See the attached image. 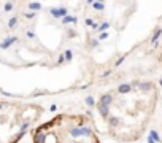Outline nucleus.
<instances>
[{"mask_svg": "<svg viewBox=\"0 0 162 143\" xmlns=\"http://www.w3.org/2000/svg\"><path fill=\"white\" fill-rule=\"evenodd\" d=\"M48 14L52 19H59L61 21L64 16L70 14V11H69L67 7H51V8H48Z\"/></svg>", "mask_w": 162, "mask_h": 143, "instance_id": "1", "label": "nucleus"}, {"mask_svg": "<svg viewBox=\"0 0 162 143\" xmlns=\"http://www.w3.org/2000/svg\"><path fill=\"white\" fill-rule=\"evenodd\" d=\"M18 40H19L18 35H8V37H5L2 41H0V49H2V51L10 49L15 43H18Z\"/></svg>", "mask_w": 162, "mask_h": 143, "instance_id": "2", "label": "nucleus"}, {"mask_svg": "<svg viewBox=\"0 0 162 143\" xmlns=\"http://www.w3.org/2000/svg\"><path fill=\"white\" fill-rule=\"evenodd\" d=\"M78 24V16H75V14H67V16H64L61 19V25L64 27H69V25H76Z\"/></svg>", "mask_w": 162, "mask_h": 143, "instance_id": "3", "label": "nucleus"}, {"mask_svg": "<svg viewBox=\"0 0 162 143\" xmlns=\"http://www.w3.org/2000/svg\"><path fill=\"white\" fill-rule=\"evenodd\" d=\"M97 111H99V114L102 116V119H108L110 118V107L108 105H103V104H97Z\"/></svg>", "mask_w": 162, "mask_h": 143, "instance_id": "4", "label": "nucleus"}, {"mask_svg": "<svg viewBox=\"0 0 162 143\" xmlns=\"http://www.w3.org/2000/svg\"><path fill=\"white\" fill-rule=\"evenodd\" d=\"M162 38V27H156L154 29V32H153V35H151V38H150V43L153 46H156L157 45V41Z\"/></svg>", "mask_w": 162, "mask_h": 143, "instance_id": "5", "label": "nucleus"}, {"mask_svg": "<svg viewBox=\"0 0 162 143\" xmlns=\"http://www.w3.org/2000/svg\"><path fill=\"white\" fill-rule=\"evenodd\" d=\"M18 25H19V16L13 14V16L8 19V22H7V27H8V30H16Z\"/></svg>", "mask_w": 162, "mask_h": 143, "instance_id": "6", "label": "nucleus"}, {"mask_svg": "<svg viewBox=\"0 0 162 143\" xmlns=\"http://www.w3.org/2000/svg\"><path fill=\"white\" fill-rule=\"evenodd\" d=\"M99 104H103V105L111 107V104H113V95H111L110 92L102 94V95H100V99H99Z\"/></svg>", "mask_w": 162, "mask_h": 143, "instance_id": "7", "label": "nucleus"}, {"mask_svg": "<svg viewBox=\"0 0 162 143\" xmlns=\"http://www.w3.org/2000/svg\"><path fill=\"white\" fill-rule=\"evenodd\" d=\"M132 86H130V83H123V84H119L118 86V94H129V92H132Z\"/></svg>", "mask_w": 162, "mask_h": 143, "instance_id": "8", "label": "nucleus"}, {"mask_svg": "<svg viewBox=\"0 0 162 143\" xmlns=\"http://www.w3.org/2000/svg\"><path fill=\"white\" fill-rule=\"evenodd\" d=\"M137 89H140L142 92H150L151 89H153V83H150V81H140V84H138V88Z\"/></svg>", "mask_w": 162, "mask_h": 143, "instance_id": "9", "label": "nucleus"}, {"mask_svg": "<svg viewBox=\"0 0 162 143\" xmlns=\"http://www.w3.org/2000/svg\"><path fill=\"white\" fill-rule=\"evenodd\" d=\"M27 8H29L30 11H42L43 10V5L42 3H40V2H29V3H27Z\"/></svg>", "mask_w": 162, "mask_h": 143, "instance_id": "10", "label": "nucleus"}, {"mask_svg": "<svg viewBox=\"0 0 162 143\" xmlns=\"http://www.w3.org/2000/svg\"><path fill=\"white\" fill-rule=\"evenodd\" d=\"M106 121H108V126L110 127H118V126H121V122H123L119 116H110Z\"/></svg>", "mask_w": 162, "mask_h": 143, "instance_id": "11", "label": "nucleus"}, {"mask_svg": "<svg viewBox=\"0 0 162 143\" xmlns=\"http://www.w3.org/2000/svg\"><path fill=\"white\" fill-rule=\"evenodd\" d=\"M37 16H38V13H37V11H30V10H27V11L22 13V18L27 19V21H32V19H35Z\"/></svg>", "mask_w": 162, "mask_h": 143, "instance_id": "12", "label": "nucleus"}, {"mask_svg": "<svg viewBox=\"0 0 162 143\" xmlns=\"http://www.w3.org/2000/svg\"><path fill=\"white\" fill-rule=\"evenodd\" d=\"M13 10H15V2H13V0H7L5 5H3V13L8 14V13H11Z\"/></svg>", "mask_w": 162, "mask_h": 143, "instance_id": "13", "label": "nucleus"}, {"mask_svg": "<svg viewBox=\"0 0 162 143\" xmlns=\"http://www.w3.org/2000/svg\"><path fill=\"white\" fill-rule=\"evenodd\" d=\"M111 27V24L108 22V21H105V22H102V24H99V29L96 30V34H100V32H106L108 29Z\"/></svg>", "mask_w": 162, "mask_h": 143, "instance_id": "14", "label": "nucleus"}, {"mask_svg": "<svg viewBox=\"0 0 162 143\" xmlns=\"http://www.w3.org/2000/svg\"><path fill=\"white\" fill-rule=\"evenodd\" d=\"M92 135V129L89 126H81V137H91Z\"/></svg>", "mask_w": 162, "mask_h": 143, "instance_id": "15", "label": "nucleus"}, {"mask_svg": "<svg viewBox=\"0 0 162 143\" xmlns=\"http://www.w3.org/2000/svg\"><path fill=\"white\" fill-rule=\"evenodd\" d=\"M84 102H86V105H88L89 108H94V107H97V102H96V99H94L92 95H88V97L84 99Z\"/></svg>", "mask_w": 162, "mask_h": 143, "instance_id": "16", "label": "nucleus"}, {"mask_svg": "<svg viewBox=\"0 0 162 143\" xmlns=\"http://www.w3.org/2000/svg\"><path fill=\"white\" fill-rule=\"evenodd\" d=\"M65 37H67V38H76V37H78V32L75 30V27H69V29H67Z\"/></svg>", "mask_w": 162, "mask_h": 143, "instance_id": "17", "label": "nucleus"}, {"mask_svg": "<svg viewBox=\"0 0 162 143\" xmlns=\"http://www.w3.org/2000/svg\"><path fill=\"white\" fill-rule=\"evenodd\" d=\"M91 7L96 10V11H105V2H97V0H96V2H94Z\"/></svg>", "mask_w": 162, "mask_h": 143, "instance_id": "18", "label": "nucleus"}, {"mask_svg": "<svg viewBox=\"0 0 162 143\" xmlns=\"http://www.w3.org/2000/svg\"><path fill=\"white\" fill-rule=\"evenodd\" d=\"M64 56H65V62H72L73 61V49H65L64 51Z\"/></svg>", "mask_w": 162, "mask_h": 143, "instance_id": "19", "label": "nucleus"}, {"mask_svg": "<svg viewBox=\"0 0 162 143\" xmlns=\"http://www.w3.org/2000/svg\"><path fill=\"white\" fill-rule=\"evenodd\" d=\"M70 135H72L73 138L81 137V127H70Z\"/></svg>", "mask_w": 162, "mask_h": 143, "instance_id": "20", "label": "nucleus"}, {"mask_svg": "<svg viewBox=\"0 0 162 143\" xmlns=\"http://www.w3.org/2000/svg\"><path fill=\"white\" fill-rule=\"evenodd\" d=\"M150 137H151V138H153L154 141H157V143H160V141H162L160 135H159V134H157L156 131H154V129H151V131H150Z\"/></svg>", "mask_w": 162, "mask_h": 143, "instance_id": "21", "label": "nucleus"}, {"mask_svg": "<svg viewBox=\"0 0 162 143\" xmlns=\"http://www.w3.org/2000/svg\"><path fill=\"white\" fill-rule=\"evenodd\" d=\"M99 43H100V41H99V38H89L88 46L92 49V48H97V46H99Z\"/></svg>", "mask_w": 162, "mask_h": 143, "instance_id": "22", "label": "nucleus"}, {"mask_svg": "<svg viewBox=\"0 0 162 143\" xmlns=\"http://www.w3.org/2000/svg\"><path fill=\"white\" fill-rule=\"evenodd\" d=\"M25 38H29V40H35V38H37V34L29 29V30H25Z\"/></svg>", "mask_w": 162, "mask_h": 143, "instance_id": "23", "label": "nucleus"}, {"mask_svg": "<svg viewBox=\"0 0 162 143\" xmlns=\"http://www.w3.org/2000/svg\"><path fill=\"white\" fill-rule=\"evenodd\" d=\"M108 32H100V34H97V38H99V41H103V40H106L108 38Z\"/></svg>", "mask_w": 162, "mask_h": 143, "instance_id": "24", "label": "nucleus"}, {"mask_svg": "<svg viewBox=\"0 0 162 143\" xmlns=\"http://www.w3.org/2000/svg\"><path fill=\"white\" fill-rule=\"evenodd\" d=\"M57 64H59V65L65 64V56H64V53H62V54H59V57H57Z\"/></svg>", "mask_w": 162, "mask_h": 143, "instance_id": "25", "label": "nucleus"}, {"mask_svg": "<svg viewBox=\"0 0 162 143\" xmlns=\"http://www.w3.org/2000/svg\"><path fill=\"white\" fill-rule=\"evenodd\" d=\"M124 61H126V56H121V57H119V59H118V61L115 62V65L118 67V65H121V64H123Z\"/></svg>", "mask_w": 162, "mask_h": 143, "instance_id": "26", "label": "nucleus"}, {"mask_svg": "<svg viewBox=\"0 0 162 143\" xmlns=\"http://www.w3.org/2000/svg\"><path fill=\"white\" fill-rule=\"evenodd\" d=\"M84 24H86L88 27H92V25H94V21H92L91 18H86V19H84Z\"/></svg>", "mask_w": 162, "mask_h": 143, "instance_id": "27", "label": "nucleus"}, {"mask_svg": "<svg viewBox=\"0 0 162 143\" xmlns=\"http://www.w3.org/2000/svg\"><path fill=\"white\" fill-rule=\"evenodd\" d=\"M138 84H140V81H138V80H133V81L130 83V86H132V88H138Z\"/></svg>", "mask_w": 162, "mask_h": 143, "instance_id": "28", "label": "nucleus"}, {"mask_svg": "<svg viewBox=\"0 0 162 143\" xmlns=\"http://www.w3.org/2000/svg\"><path fill=\"white\" fill-rule=\"evenodd\" d=\"M56 110H57V105H51V107H49V111H52V113L56 111Z\"/></svg>", "mask_w": 162, "mask_h": 143, "instance_id": "29", "label": "nucleus"}, {"mask_svg": "<svg viewBox=\"0 0 162 143\" xmlns=\"http://www.w3.org/2000/svg\"><path fill=\"white\" fill-rule=\"evenodd\" d=\"M84 2H86V3H88V5H92V3H94V2H96V0H84Z\"/></svg>", "mask_w": 162, "mask_h": 143, "instance_id": "30", "label": "nucleus"}, {"mask_svg": "<svg viewBox=\"0 0 162 143\" xmlns=\"http://www.w3.org/2000/svg\"><path fill=\"white\" fill-rule=\"evenodd\" d=\"M148 143H157V141H154L151 137H148Z\"/></svg>", "mask_w": 162, "mask_h": 143, "instance_id": "31", "label": "nucleus"}, {"mask_svg": "<svg viewBox=\"0 0 162 143\" xmlns=\"http://www.w3.org/2000/svg\"><path fill=\"white\" fill-rule=\"evenodd\" d=\"M3 107H5V105H3L2 102H0V111H2V110H3Z\"/></svg>", "mask_w": 162, "mask_h": 143, "instance_id": "32", "label": "nucleus"}, {"mask_svg": "<svg viewBox=\"0 0 162 143\" xmlns=\"http://www.w3.org/2000/svg\"><path fill=\"white\" fill-rule=\"evenodd\" d=\"M159 84H160V88H162V78H159Z\"/></svg>", "mask_w": 162, "mask_h": 143, "instance_id": "33", "label": "nucleus"}, {"mask_svg": "<svg viewBox=\"0 0 162 143\" xmlns=\"http://www.w3.org/2000/svg\"><path fill=\"white\" fill-rule=\"evenodd\" d=\"M97 2H105V0H97Z\"/></svg>", "mask_w": 162, "mask_h": 143, "instance_id": "34", "label": "nucleus"}, {"mask_svg": "<svg viewBox=\"0 0 162 143\" xmlns=\"http://www.w3.org/2000/svg\"><path fill=\"white\" fill-rule=\"evenodd\" d=\"M0 62H2V59H0Z\"/></svg>", "mask_w": 162, "mask_h": 143, "instance_id": "35", "label": "nucleus"}]
</instances>
